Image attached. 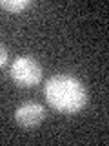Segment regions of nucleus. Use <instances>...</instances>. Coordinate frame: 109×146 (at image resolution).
Here are the masks:
<instances>
[{"mask_svg":"<svg viewBox=\"0 0 109 146\" xmlns=\"http://www.w3.org/2000/svg\"><path fill=\"white\" fill-rule=\"evenodd\" d=\"M0 6L4 9H7V11L20 13V11H24V9H27L31 6V0H2Z\"/></svg>","mask_w":109,"mask_h":146,"instance_id":"nucleus-4","label":"nucleus"},{"mask_svg":"<svg viewBox=\"0 0 109 146\" xmlns=\"http://www.w3.org/2000/svg\"><path fill=\"white\" fill-rule=\"evenodd\" d=\"M6 62H7V49L0 44V68H2Z\"/></svg>","mask_w":109,"mask_h":146,"instance_id":"nucleus-5","label":"nucleus"},{"mask_svg":"<svg viewBox=\"0 0 109 146\" xmlns=\"http://www.w3.org/2000/svg\"><path fill=\"white\" fill-rule=\"evenodd\" d=\"M45 100L60 113H76L87 104L89 95L82 82L73 75L58 73L45 82Z\"/></svg>","mask_w":109,"mask_h":146,"instance_id":"nucleus-1","label":"nucleus"},{"mask_svg":"<svg viewBox=\"0 0 109 146\" xmlns=\"http://www.w3.org/2000/svg\"><path fill=\"white\" fill-rule=\"evenodd\" d=\"M45 111L42 104H36V102H26L22 106L16 108L15 111V121L20 124L22 128H35L38 126L40 122L44 121Z\"/></svg>","mask_w":109,"mask_h":146,"instance_id":"nucleus-3","label":"nucleus"},{"mask_svg":"<svg viewBox=\"0 0 109 146\" xmlns=\"http://www.w3.org/2000/svg\"><path fill=\"white\" fill-rule=\"evenodd\" d=\"M11 79L20 88H29L42 80V68L29 55H20L11 66Z\"/></svg>","mask_w":109,"mask_h":146,"instance_id":"nucleus-2","label":"nucleus"}]
</instances>
